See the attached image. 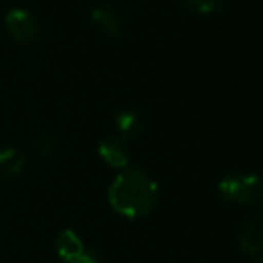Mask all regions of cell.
Listing matches in <instances>:
<instances>
[{
  "instance_id": "cell-1",
  "label": "cell",
  "mask_w": 263,
  "mask_h": 263,
  "mask_svg": "<svg viewBox=\"0 0 263 263\" xmlns=\"http://www.w3.org/2000/svg\"><path fill=\"white\" fill-rule=\"evenodd\" d=\"M108 202L126 218H144L157 208L159 186L139 166H126L110 184Z\"/></svg>"
},
{
  "instance_id": "cell-2",
  "label": "cell",
  "mask_w": 263,
  "mask_h": 263,
  "mask_svg": "<svg viewBox=\"0 0 263 263\" xmlns=\"http://www.w3.org/2000/svg\"><path fill=\"white\" fill-rule=\"evenodd\" d=\"M218 195L223 202L241 205H258L263 198L261 179L254 173L226 175L218 180Z\"/></svg>"
},
{
  "instance_id": "cell-3",
  "label": "cell",
  "mask_w": 263,
  "mask_h": 263,
  "mask_svg": "<svg viewBox=\"0 0 263 263\" xmlns=\"http://www.w3.org/2000/svg\"><path fill=\"white\" fill-rule=\"evenodd\" d=\"M6 27L15 44L27 47L38 42L42 34V22L33 11L26 8H15L6 15Z\"/></svg>"
},
{
  "instance_id": "cell-4",
  "label": "cell",
  "mask_w": 263,
  "mask_h": 263,
  "mask_svg": "<svg viewBox=\"0 0 263 263\" xmlns=\"http://www.w3.org/2000/svg\"><path fill=\"white\" fill-rule=\"evenodd\" d=\"M238 247L245 256L258 258L263 251V227L258 215H251L238 229Z\"/></svg>"
},
{
  "instance_id": "cell-5",
  "label": "cell",
  "mask_w": 263,
  "mask_h": 263,
  "mask_svg": "<svg viewBox=\"0 0 263 263\" xmlns=\"http://www.w3.org/2000/svg\"><path fill=\"white\" fill-rule=\"evenodd\" d=\"M90 22L106 38H119L124 33V18L114 6L103 4L90 11Z\"/></svg>"
},
{
  "instance_id": "cell-6",
  "label": "cell",
  "mask_w": 263,
  "mask_h": 263,
  "mask_svg": "<svg viewBox=\"0 0 263 263\" xmlns=\"http://www.w3.org/2000/svg\"><path fill=\"white\" fill-rule=\"evenodd\" d=\"M98 154L103 161L112 168L124 170L130 162V150H128V143L123 141L121 137H108V139L101 141L98 148Z\"/></svg>"
},
{
  "instance_id": "cell-7",
  "label": "cell",
  "mask_w": 263,
  "mask_h": 263,
  "mask_svg": "<svg viewBox=\"0 0 263 263\" xmlns=\"http://www.w3.org/2000/svg\"><path fill=\"white\" fill-rule=\"evenodd\" d=\"M146 126V119L144 116L136 108H126L117 112L116 116V128H117V137H121L123 141H132L137 139L144 132Z\"/></svg>"
},
{
  "instance_id": "cell-8",
  "label": "cell",
  "mask_w": 263,
  "mask_h": 263,
  "mask_svg": "<svg viewBox=\"0 0 263 263\" xmlns=\"http://www.w3.org/2000/svg\"><path fill=\"white\" fill-rule=\"evenodd\" d=\"M26 155L16 148H0V182L13 180L26 170Z\"/></svg>"
},
{
  "instance_id": "cell-9",
  "label": "cell",
  "mask_w": 263,
  "mask_h": 263,
  "mask_svg": "<svg viewBox=\"0 0 263 263\" xmlns=\"http://www.w3.org/2000/svg\"><path fill=\"white\" fill-rule=\"evenodd\" d=\"M33 152L42 162L45 164H51L60 159L62 154V148H60L58 137L52 134V132H42L34 137L33 141Z\"/></svg>"
},
{
  "instance_id": "cell-10",
  "label": "cell",
  "mask_w": 263,
  "mask_h": 263,
  "mask_svg": "<svg viewBox=\"0 0 263 263\" xmlns=\"http://www.w3.org/2000/svg\"><path fill=\"white\" fill-rule=\"evenodd\" d=\"M56 251H58L60 258H62L63 261L69 263L83 254L85 245H83V241H81V238L78 236L74 231L65 229L56 238Z\"/></svg>"
},
{
  "instance_id": "cell-11",
  "label": "cell",
  "mask_w": 263,
  "mask_h": 263,
  "mask_svg": "<svg viewBox=\"0 0 263 263\" xmlns=\"http://www.w3.org/2000/svg\"><path fill=\"white\" fill-rule=\"evenodd\" d=\"M180 8L187 15H213V13H218L222 9V0H180Z\"/></svg>"
},
{
  "instance_id": "cell-12",
  "label": "cell",
  "mask_w": 263,
  "mask_h": 263,
  "mask_svg": "<svg viewBox=\"0 0 263 263\" xmlns=\"http://www.w3.org/2000/svg\"><path fill=\"white\" fill-rule=\"evenodd\" d=\"M69 263H99V261L96 259V256L88 254V252H83V254H81L80 258L72 259V261H69Z\"/></svg>"
},
{
  "instance_id": "cell-13",
  "label": "cell",
  "mask_w": 263,
  "mask_h": 263,
  "mask_svg": "<svg viewBox=\"0 0 263 263\" xmlns=\"http://www.w3.org/2000/svg\"><path fill=\"white\" fill-rule=\"evenodd\" d=\"M252 263H261V261H259V259H258V258H256V259H254V261H252Z\"/></svg>"
}]
</instances>
